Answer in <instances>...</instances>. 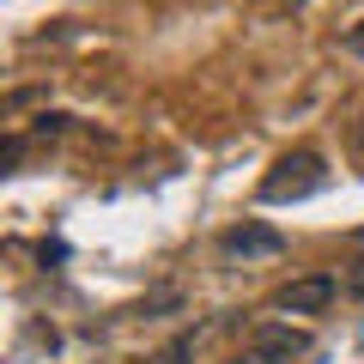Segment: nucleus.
I'll list each match as a JSON object with an SVG mask.
<instances>
[{
    "label": "nucleus",
    "mask_w": 364,
    "mask_h": 364,
    "mask_svg": "<svg viewBox=\"0 0 364 364\" xmlns=\"http://www.w3.org/2000/svg\"><path fill=\"white\" fill-rule=\"evenodd\" d=\"M322 176H328V170H322L316 152H286L267 176H261V200H273V207H279V200H304V195L322 188Z\"/></svg>",
    "instance_id": "f257e3e1"
},
{
    "label": "nucleus",
    "mask_w": 364,
    "mask_h": 364,
    "mask_svg": "<svg viewBox=\"0 0 364 364\" xmlns=\"http://www.w3.org/2000/svg\"><path fill=\"white\" fill-rule=\"evenodd\" d=\"M304 352H310V334L304 328H286V322H261L255 334L237 346L231 364H298Z\"/></svg>",
    "instance_id": "f03ea898"
},
{
    "label": "nucleus",
    "mask_w": 364,
    "mask_h": 364,
    "mask_svg": "<svg viewBox=\"0 0 364 364\" xmlns=\"http://www.w3.org/2000/svg\"><path fill=\"white\" fill-rule=\"evenodd\" d=\"M334 273H304V279H291V286L273 291V310H286V316H322L328 304H334Z\"/></svg>",
    "instance_id": "7ed1b4c3"
},
{
    "label": "nucleus",
    "mask_w": 364,
    "mask_h": 364,
    "mask_svg": "<svg viewBox=\"0 0 364 364\" xmlns=\"http://www.w3.org/2000/svg\"><path fill=\"white\" fill-rule=\"evenodd\" d=\"M219 249H225V255L255 261V255H279V249H286V237L273 231V225H231V231L219 237Z\"/></svg>",
    "instance_id": "20e7f679"
},
{
    "label": "nucleus",
    "mask_w": 364,
    "mask_h": 364,
    "mask_svg": "<svg viewBox=\"0 0 364 364\" xmlns=\"http://www.w3.org/2000/svg\"><path fill=\"white\" fill-rule=\"evenodd\" d=\"M188 352H195V334H182V340H176V346H170V352H158V364H182V358H188Z\"/></svg>",
    "instance_id": "39448f33"
},
{
    "label": "nucleus",
    "mask_w": 364,
    "mask_h": 364,
    "mask_svg": "<svg viewBox=\"0 0 364 364\" xmlns=\"http://www.w3.org/2000/svg\"><path fill=\"white\" fill-rule=\"evenodd\" d=\"M346 49H352V55H364V25H352V37H346Z\"/></svg>",
    "instance_id": "423d86ee"
},
{
    "label": "nucleus",
    "mask_w": 364,
    "mask_h": 364,
    "mask_svg": "<svg viewBox=\"0 0 364 364\" xmlns=\"http://www.w3.org/2000/svg\"><path fill=\"white\" fill-rule=\"evenodd\" d=\"M352 243H364V231H352Z\"/></svg>",
    "instance_id": "0eeeda50"
}]
</instances>
